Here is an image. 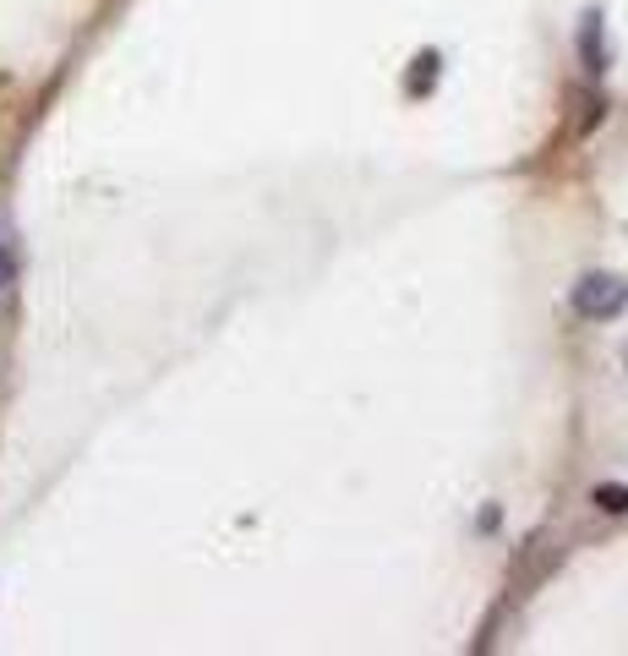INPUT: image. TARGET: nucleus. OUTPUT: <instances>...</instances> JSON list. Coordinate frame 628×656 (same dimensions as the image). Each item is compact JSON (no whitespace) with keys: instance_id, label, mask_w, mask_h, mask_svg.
I'll return each instance as SVG.
<instances>
[{"instance_id":"1","label":"nucleus","mask_w":628,"mask_h":656,"mask_svg":"<svg viewBox=\"0 0 628 656\" xmlns=\"http://www.w3.org/2000/svg\"><path fill=\"white\" fill-rule=\"evenodd\" d=\"M628 307V285L612 279V274H585L574 285V312L579 318H618Z\"/></svg>"},{"instance_id":"2","label":"nucleus","mask_w":628,"mask_h":656,"mask_svg":"<svg viewBox=\"0 0 628 656\" xmlns=\"http://www.w3.org/2000/svg\"><path fill=\"white\" fill-rule=\"evenodd\" d=\"M579 50H585V66H590V71H601V61H607V50H601V17H585Z\"/></svg>"},{"instance_id":"3","label":"nucleus","mask_w":628,"mask_h":656,"mask_svg":"<svg viewBox=\"0 0 628 656\" xmlns=\"http://www.w3.org/2000/svg\"><path fill=\"white\" fill-rule=\"evenodd\" d=\"M432 82H438V50L416 56V71H410V82H405V88H410V93H427Z\"/></svg>"},{"instance_id":"4","label":"nucleus","mask_w":628,"mask_h":656,"mask_svg":"<svg viewBox=\"0 0 628 656\" xmlns=\"http://www.w3.org/2000/svg\"><path fill=\"white\" fill-rule=\"evenodd\" d=\"M596 504L607 515H628V487H596Z\"/></svg>"},{"instance_id":"5","label":"nucleus","mask_w":628,"mask_h":656,"mask_svg":"<svg viewBox=\"0 0 628 656\" xmlns=\"http://www.w3.org/2000/svg\"><path fill=\"white\" fill-rule=\"evenodd\" d=\"M6 279H11V258L0 252V285H6Z\"/></svg>"}]
</instances>
